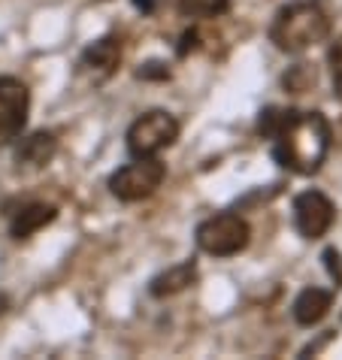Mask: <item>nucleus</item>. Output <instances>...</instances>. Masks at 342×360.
Instances as JSON below:
<instances>
[{"instance_id": "9d476101", "label": "nucleus", "mask_w": 342, "mask_h": 360, "mask_svg": "<svg viewBox=\"0 0 342 360\" xmlns=\"http://www.w3.org/2000/svg\"><path fill=\"white\" fill-rule=\"evenodd\" d=\"M55 152H58L55 134L39 131V134H31L27 139H22V146L15 148V164L25 167V169H39L52 161Z\"/></svg>"}, {"instance_id": "1a4fd4ad", "label": "nucleus", "mask_w": 342, "mask_h": 360, "mask_svg": "<svg viewBox=\"0 0 342 360\" xmlns=\"http://www.w3.org/2000/svg\"><path fill=\"white\" fill-rule=\"evenodd\" d=\"M330 306H334V294L324 291V288H303L294 300V321L300 327H315L318 321H324Z\"/></svg>"}, {"instance_id": "4468645a", "label": "nucleus", "mask_w": 342, "mask_h": 360, "mask_svg": "<svg viewBox=\"0 0 342 360\" xmlns=\"http://www.w3.org/2000/svg\"><path fill=\"white\" fill-rule=\"evenodd\" d=\"M327 61H330V73H334V94H336V100H342V39H336V43L330 46Z\"/></svg>"}, {"instance_id": "6e6552de", "label": "nucleus", "mask_w": 342, "mask_h": 360, "mask_svg": "<svg viewBox=\"0 0 342 360\" xmlns=\"http://www.w3.org/2000/svg\"><path fill=\"white\" fill-rule=\"evenodd\" d=\"M118 61H122V43H118L115 37H103L85 49L82 64L79 67H82L85 73H91L94 79H106V76L115 73Z\"/></svg>"}, {"instance_id": "2eb2a0df", "label": "nucleus", "mask_w": 342, "mask_h": 360, "mask_svg": "<svg viewBox=\"0 0 342 360\" xmlns=\"http://www.w3.org/2000/svg\"><path fill=\"white\" fill-rule=\"evenodd\" d=\"M134 4L143 9V13H152V9H155V0H134Z\"/></svg>"}, {"instance_id": "7ed1b4c3", "label": "nucleus", "mask_w": 342, "mask_h": 360, "mask_svg": "<svg viewBox=\"0 0 342 360\" xmlns=\"http://www.w3.org/2000/svg\"><path fill=\"white\" fill-rule=\"evenodd\" d=\"M194 239L200 252L209 257H234L239 252H246L251 239V227L236 212H218L197 224Z\"/></svg>"}, {"instance_id": "20e7f679", "label": "nucleus", "mask_w": 342, "mask_h": 360, "mask_svg": "<svg viewBox=\"0 0 342 360\" xmlns=\"http://www.w3.org/2000/svg\"><path fill=\"white\" fill-rule=\"evenodd\" d=\"M179 118L167 109H152L127 127V152L134 158H158L179 139Z\"/></svg>"}, {"instance_id": "f257e3e1", "label": "nucleus", "mask_w": 342, "mask_h": 360, "mask_svg": "<svg viewBox=\"0 0 342 360\" xmlns=\"http://www.w3.org/2000/svg\"><path fill=\"white\" fill-rule=\"evenodd\" d=\"M258 134L270 139L279 167L297 176L318 173L327 161L334 131L321 112H300V109L267 106L258 118Z\"/></svg>"}, {"instance_id": "9b49d317", "label": "nucleus", "mask_w": 342, "mask_h": 360, "mask_svg": "<svg viewBox=\"0 0 342 360\" xmlns=\"http://www.w3.org/2000/svg\"><path fill=\"white\" fill-rule=\"evenodd\" d=\"M55 215H58L55 206H46V203L22 206L13 215V221H9V233H13L15 239H27V236H34L37 230H43L46 224H52Z\"/></svg>"}, {"instance_id": "39448f33", "label": "nucleus", "mask_w": 342, "mask_h": 360, "mask_svg": "<svg viewBox=\"0 0 342 360\" xmlns=\"http://www.w3.org/2000/svg\"><path fill=\"white\" fill-rule=\"evenodd\" d=\"M167 179V167L158 158H137L134 164H125L109 176V191L122 203H137V200L152 197L160 182Z\"/></svg>"}, {"instance_id": "f8f14e48", "label": "nucleus", "mask_w": 342, "mask_h": 360, "mask_svg": "<svg viewBox=\"0 0 342 360\" xmlns=\"http://www.w3.org/2000/svg\"><path fill=\"white\" fill-rule=\"evenodd\" d=\"M197 278V266L194 261H182L176 266H170L167 273H160L152 278V285H148V291H152L155 297H173L179 291H185V288Z\"/></svg>"}, {"instance_id": "ddd939ff", "label": "nucleus", "mask_w": 342, "mask_h": 360, "mask_svg": "<svg viewBox=\"0 0 342 360\" xmlns=\"http://www.w3.org/2000/svg\"><path fill=\"white\" fill-rule=\"evenodd\" d=\"M230 9V0H179V13L185 18H215Z\"/></svg>"}, {"instance_id": "423d86ee", "label": "nucleus", "mask_w": 342, "mask_h": 360, "mask_svg": "<svg viewBox=\"0 0 342 360\" xmlns=\"http://www.w3.org/2000/svg\"><path fill=\"white\" fill-rule=\"evenodd\" d=\"M31 112V91L22 79L0 76V146H9L25 131Z\"/></svg>"}, {"instance_id": "f03ea898", "label": "nucleus", "mask_w": 342, "mask_h": 360, "mask_svg": "<svg viewBox=\"0 0 342 360\" xmlns=\"http://www.w3.org/2000/svg\"><path fill=\"white\" fill-rule=\"evenodd\" d=\"M327 37H330V15L318 0H297V4L281 6L273 25H270V43L288 55L306 52V49L324 43Z\"/></svg>"}, {"instance_id": "0eeeda50", "label": "nucleus", "mask_w": 342, "mask_h": 360, "mask_svg": "<svg viewBox=\"0 0 342 360\" xmlns=\"http://www.w3.org/2000/svg\"><path fill=\"white\" fill-rule=\"evenodd\" d=\"M294 227L303 239H321L334 227V218H336V206L330 203L327 194L321 191H303L294 197Z\"/></svg>"}]
</instances>
